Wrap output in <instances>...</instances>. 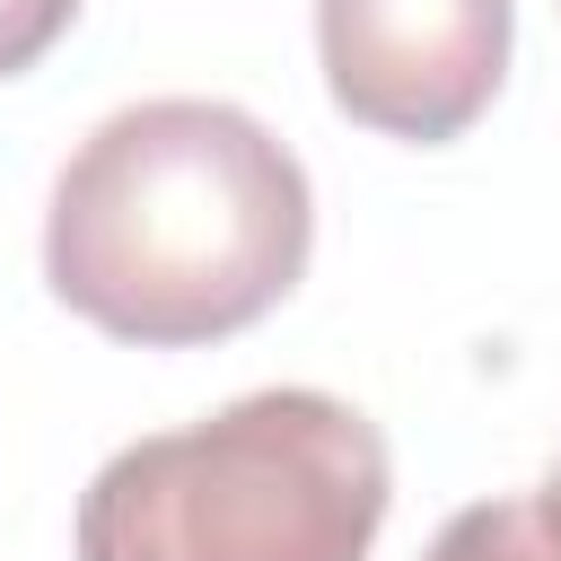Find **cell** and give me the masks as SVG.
Masks as SVG:
<instances>
[{
  "instance_id": "cell-3",
  "label": "cell",
  "mask_w": 561,
  "mask_h": 561,
  "mask_svg": "<svg viewBox=\"0 0 561 561\" xmlns=\"http://www.w3.org/2000/svg\"><path fill=\"white\" fill-rule=\"evenodd\" d=\"M517 0H316L333 105L386 140H456L508 79Z\"/></svg>"
},
{
  "instance_id": "cell-4",
  "label": "cell",
  "mask_w": 561,
  "mask_h": 561,
  "mask_svg": "<svg viewBox=\"0 0 561 561\" xmlns=\"http://www.w3.org/2000/svg\"><path fill=\"white\" fill-rule=\"evenodd\" d=\"M421 561H561V491L535 482V491L473 500L430 535Z\"/></svg>"
},
{
  "instance_id": "cell-6",
  "label": "cell",
  "mask_w": 561,
  "mask_h": 561,
  "mask_svg": "<svg viewBox=\"0 0 561 561\" xmlns=\"http://www.w3.org/2000/svg\"><path fill=\"white\" fill-rule=\"evenodd\" d=\"M552 491H561V465H552Z\"/></svg>"
},
{
  "instance_id": "cell-5",
  "label": "cell",
  "mask_w": 561,
  "mask_h": 561,
  "mask_svg": "<svg viewBox=\"0 0 561 561\" xmlns=\"http://www.w3.org/2000/svg\"><path fill=\"white\" fill-rule=\"evenodd\" d=\"M70 18H79V0H0V79L35 70L70 35Z\"/></svg>"
},
{
  "instance_id": "cell-1",
  "label": "cell",
  "mask_w": 561,
  "mask_h": 561,
  "mask_svg": "<svg viewBox=\"0 0 561 561\" xmlns=\"http://www.w3.org/2000/svg\"><path fill=\"white\" fill-rule=\"evenodd\" d=\"M316 245V193L280 131L219 96L105 114L44 210V280L70 316L140 351L228 342L272 316Z\"/></svg>"
},
{
  "instance_id": "cell-2",
  "label": "cell",
  "mask_w": 561,
  "mask_h": 561,
  "mask_svg": "<svg viewBox=\"0 0 561 561\" xmlns=\"http://www.w3.org/2000/svg\"><path fill=\"white\" fill-rule=\"evenodd\" d=\"M386 500L394 465L359 403L263 386L105 456L79 500V561H368Z\"/></svg>"
}]
</instances>
